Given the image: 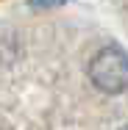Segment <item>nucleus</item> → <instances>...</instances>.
I'll return each mask as SVG.
<instances>
[{"label": "nucleus", "instance_id": "obj_1", "mask_svg": "<svg viewBox=\"0 0 128 130\" xmlns=\"http://www.w3.org/2000/svg\"><path fill=\"white\" fill-rule=\"evenodd\" d=\"M89 80L103 94H123L128 89V53L109 44L92 55L89 61Z\"/></svg>", "mask_w": 128, "mask_h": 130}, {"label": "nucleus", "instance_id": "obj_2", "mask_svg": "<svg viewBox=\"0 0 128 130\" xmlns=\"http://www.w3.org/2000/svg\"><path fill=\"white\" fill-rule=\"evenodd\" d=\"M59 3H64V0H31V6H59Z\"/></svg>", "mask_w": 128, "mask_h": 130}]
</instances>
